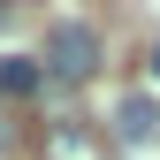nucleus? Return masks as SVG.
<instances>
[{"instance_id":"nucleus-1","label":"nucleus","mask_w":160,"mask_h":160,"mask_svg":"<svg viewBox=\"0 0 160 160\" xmlns=\"http://www.w3.org/2000/svg\"><path fill=\"white\" fill-rule=\"evenodd\" d=\"M53 76V84H84V76L99 69V31L92 23H76V15H61V23L46 31V61H38Z\"/></svg>"},{"instance_id":"nucleus-2","label":"nucleus","mask_w":160,"mask_h":160,"mask_svg":"<svg viewBox=\"0 0 160 160\" xmlns=\"http://www.w3.org/2000/svg\"><path fill=\"white\" fill-rule=\"evenodd\" d=\"M38 152H46V160H107V137H99L92 122H46Z\"/></svg>"},{"instance_id":"nucleus-3","label":"nucleus","mask_w":160,"mask_h":160,"mask_svg":"<svg viewBox=\"0 0 160 160\" xmlns=\"http://www.w3.org/2000/svg\"><path fill=\"white\" fill-rule=\"evenodd\" d=\"M152 130H160V107H152L145 92H130L122 107H114V137H122V145H137V152H145V145H152Z\"/></svg>"},{"instance_id":"nucleus-4","label":"nucleus","mask_w":160,"mask_h":160,"mask_svg":"<svg viewBox=\"0 0 160 160\" xmlns=\"http://www.w3.org/2000/svg\"><path fill=\"white\" fill-rule=\"evenodd\" d=\"M38 84H46V69L31 53H0V99H38Z\"/></svg>"},{"instance_id":"nucleus-5","label":"nucleus","mask_w":160,"mask_h":160,"mask_svg":"<svg viewBox=\"0 0 160 160\" xmlns=\"http://www.w3.org/2000/svg\"><path fill=\"white\" fill-rule=\"evenodd\" d=\"M145 69H152V76H160V46H152V61H145Z\"/></svg>"},{"instance_id":"nucleus-6","label":"nucleus","mask_w":160,"mask_h":160,"mask_svg":"<svg viewBox=\"0 0 160 160\" xmlns=\"http://www.w3.org/2000/svg\"><path fill=\"white\" fill-rule=\"evenodd\" d=\"M137 160H160V145H145V152H137Z\"/></svg>"}]
</instances>
